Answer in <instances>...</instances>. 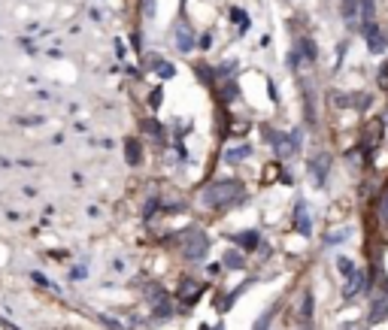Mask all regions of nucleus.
Segmentation results:
<instances>
[{"mask_svg": "<svg viewBox=\"0 0 388 330\" xmlns=\"http://www.w3.org/2000/svg\"><path fill=\"white\" fill-rule=\"evenodd\" d=\"M327 167H331V158L327 155H316L313 161H309V176H313V182L316 185H324V179H327Z\"/></svg>", "mask_w": 388, "mask_h": 330, "instance_id": "nucleus-5", "label": "nucleus"}, {"mask_svg": "<svg viewBox=\"0 0 388 330\" xmlns=\"http://www.w3.org/2000/svg\"><path fill=\"white\" fill-rule=\"evenodd\" d=\"M249 155H252V146H240V149H230L225 158L230 161V164H237V161H246Z\"/></svg>", "mask_w": 388, "mask_h": 330, "instance_id": "nucleus-13", "label": "nucleus"}, {"mask_svg": "<svg viewBox=\"0 0 388 330\" xmlns=\"http://www.w3.org/2000/svg\"><path fill=\"white\" fill-rule=\"evenodd\" d=\"M125 158H128L130 167L140 164V158H143V149H140V139H128L125 142Z\"/></svg>", "mask_w": 388, "mask_h": 330, "instance_id": "nucleus-11", "label": "nucleus"}, {"mask_svg": "<svg viewBox=\"0 0 388 330\" xmlns=\"http://www.w3.org/2000/svg\"><path fill=\"white\" fill-rule=\"evenodd\" d=\"M225 264L230 266V270H240V266H243V255H240L237 249H230V252L225 255Z\"/></svg>", "mask_w": 388, "mask_h": 330, "instance_id": "nucleus-16", "label": "nucleus"}, {"mask_svg": "<svg viewBox=\"0 0 388 330\" xmlns=\"http://www.w3.org/2000/svg\"><path fill=\"white\" fill-rule=\"evenodd\" d=\"M382 218L388 221V191H385V197H382Z\"/></svg>", "mask_w": 388, "mask_h": 330, "instance_id": "nucleus-26", "label": "nucleus"}, {"mask_svg": "<svg viewBox=\"0 0 388 330\" xmlns=\"http://www.w3.org/2000/svg\"><path fill=\"white\" fill-rule=\"evenodd\" d=\"M294 224H297V231L303 233V236L313 233V224H309V215H306V206H303V203H297V218H294Z\"/></svg>", "mask_w": 388, "mask_h": 330, "instance_id": "nucleus-10", "label": "nucleus"}, {"mask_svg": "<svg viewBox=\"0 0 388 330\" xmlns=\"http://www.w3.org/2000/svg\"><path fill=\"white\" fill-rule=\"evenodd\" d=\"M337 266H340V273H343V276H352V273H355V264H352L349 258H340Z\"/></svg>", "mask_w": 388, "mask_h": 330, "instance_id": "nucleus-17", "label": "nucleus"}, {"mask_svg": "<svg viewBox=\"0 0 388 330\" xmlns=\"http://www.w3.org/2000/svg\"><path fill=\"white\" fill-rule=\"evenodd\" d=\"M385 318H388V297L373 300V306H370V321L379 324V321H385Z\"/></svg>", "mask_w": 388, "mask_h": 330, "instance_id": "nucleus-9", "label": "nucleus"}, {"mask_svg": "<svg viewBox=\"0 0 388 330\" xmlns=\"http://www.w3.org/2000/svg\"><path fill=\"white\" fill-rule=\"evenodd\" d=\"M270 318H273V312H264V315L258 318V324H255V330H264L267 324H270Z\"/></svg>", "mask_w": 388, "mask_h": 330, "instance_id": "nucleus-21", "label": "nucleus"}, {"mask_svg": "<svg viewBox=\"0 0 388 330\" xmlns=\"http://www.w3.org/2000/svg\"><path fill=\"white\" fill-rule=\"evenodd\" d=\"M230 18L237 22V28H240V31H249V15H246L243 9H230Z\"/></svg>", "mask_w": 388, "mask_h": 330, "instance_id": "nucleus-15", "label": "nucleus"}, {"mask_svg": "<svg viewBox=\"0 0 388 330\" xmlns=\"http://www.w3.org/2000/svg\"><path fill=\"white\" fill-rule=\"evenodd\" d=\"M258 231H243V233H237V236H234V242H237V245H240V249H255V245H258Z\"/></svg>", "mask_w": 388, "mask_h": 330, "instance_id": "nucleus-12", "label": "nucleus"}, {"mask_svg": "<svg viewBox=\"0 0 388 330\" xmlns=\"http://www.w3.org/2000/svg\"><path fill=\"white\" fill-rule=\"evenodd\" d=\"M146 64L155 67V73H158L161 79H170V76H176V67L170 64V61H164V58H158V55H149V58H146Z\"/></svg>", "mask_w": 388, "mask_h": 330, "instance_id": "nucleus-8", "label": "nucleus"}, {"mask_svg": "<svg viewBox=\"0 0 388 330\" xmlns=\"http://www.w3.org/2000/svg\"><path fill=\"white\" fill-rule=\"evenodd\" d=\"M146 131H149V133H155V136H158V133H161V128H158L155 121H146Z\"/></svg>", "mask_w": 388, "mask_h": 330, "instance_id": "nucleus-24", "label": "nucleus"}, {"mask_svg": "<svg viewBox=\"0 0 388 330\" xmlns=\"http://www.w3.org/2000/svg\"><path fill=\"white\" fill-rule=\"evenodd\" d=\"M243 200V185L237 179H222V182H212L206 191H203V203L212 206V209H227L234 203Z\"/></svg>", "mask_w": 388, "mask_h": 330, "instance_id": "nucleus-1", "label": "nucleus"}, {"mask_svg": "<svg viewBox=\"0 0 388 330\" xmlns=\"http://www.w3.org/2000/svg\"><path fill=\"white\" fill-rule=\"evenodd\" d=\"M376 82H379V88H382V91H388V61L382 64V70H379V76H376Z\"/></svg>", "mask_w": 388, "mask_h": 330, "instance_id": "nucleus-18", "label": "nucleus"}, {"mask_svg": "<svg viewBox=\"0 0 388 330\" xmlns=\"http://www.w3.org/2000/svg\"><path fill=\"white\" fill-rule=\"evenodd\" d=\"M200 330H209V327H200ZM219 330H222V327H219Z\"/></svg>", "mask_w": 388, "mask_h": 330, "instance_id": "nucleus-28", "label": "nucleus"}, {"mask_svg": "<svg viewBox=\"0 0 388 330\" xmlns=\"http://www.w3.org/2000/svg\"><path fill=\"white\" fill-rule=\"evenodd\" d=\"M206 252H209V239H206V233L191 231L188 233V239H185V258H188V261H203Z\"/></svg>", "mask_w": 388, "mask_h": 330, "instance_id": "nucleus-3", "label": "nucleus"}, {"mask_svg": "<svg viewBox=\"0 0 388 330\" xmlns=\"http://www.w3.org/2000/svg\"><path fill=\"white\" fill-rule=\"evenodd\" d=\"M343 236H346V233H334V236H327V245H337V242H343Z\"/></svg>", "mask_w": 388, "mask_h": 330, "instance_id": "nucleus-23", "label": "nucleus"}, {"mask_svg": "<svg viewBox=\"0 0 388 330\" xmlns=\"http://www.w3.org/2000/svg\"><path fill=\"white\" fill-rule=\"evenodd\" d=\"M173 33H176V46H179L182 52H191V49H194V31H191V25H188V22H179Z\"/></svg>", "mask_w": 388, "mask_h": 330, "instance_id": "nucleus-6", "label": "nucleus"}, {"mask_svg": "<svg viewBox=\"0 0 388 330\" xmlns=\"http://www.w3.org/2000/svg\"><path fill=\"white\" fill-rule=\"evenodd\" d=\"M376 15V3L373 0H343V18L349 28H364L370 25Z\"/></svg>", "mask_w": 388, "mask_h": 330, "instance_id": "nucleus-2", "label": "nucleus"}, {"mask_svg": "<svg viewBox=\"0 0 388 330\" xmlns=\"http://www.w3.org/2000/svg\"><path fill=\"white\" fill-rule=\"evenodd\" d=\"M125 52H128V49H125V43L119 39V43H115V55H119V58H125Z\"/></svg>", "mask_w": 388, "mask_h": 330, "instance_id": "nucleus-25", "label": "nucleus"}, {"mask_svg": "<svg viewBox=\"0 0 388 330\" xmlns=\"http://www.w3.org/2000/svg\"><path fill=\"white\" fill-rule=\"evenodd\" d=\"M313 315V294L306 291V297H303V318H309Z\"/></svg>", "mask_w": 388, "mask_h": 330, "instance_id": "nucleus-20", "label": "nucleus"}, {"mask_svg": "<svg viewBox=\"0 0 388 330\" xmlns=\"http://www.w3.org/2000/svg\"><path fill=\"white\" fill-rule=\"evenodd\" d=\"M222 97H225V100H234V97H237V85H225Z\"/></svg>", "mask_w": 388, "mask_h": 330, "instance_id": "nucleus-22", "label": "nucleus"}, {"mask_svg": "<svg viewBox=\"0 0 388 330\" xmlns=\"http://www.w3.org/2000/svg\"><path fill=\"white\" fill-rule=\"evenodd\" d=\"M364 36H367V49L373 52V55H379V52H385V33L376 28V22H370V25H364L361 28Z\"/></svg>", "mask_w": 388, "mask_h": 330, "instance_id": "nucleus-4", "label": "nucleus"}, {"mask_svg": "<svg viewBox=\"0 0 388 330\" xmlns=\"http://www.w3.org/2000/svg\"><path fill=\"white\" fill-rule=\"evenodd\" d=\"M152 106H161V91H152Z\"/></svg>", "mask_w": 388, "mask_h": 330, "instance_id": "nucleus-27", "label": "nucleus"}, {"mask_svg": "<svg viewBox=\"0 0 388 330\" xmlns=\"http://www.w3.org/2000/svg\"><path fill=\"white\" fill-rule=\"evenodd\" d=\"M297 52H300L306 61H316V46H313V39H300V43H297Z\"/></svg>", "mask_w": 388, "mask_h": 330, "instance_id": "nucleus-14", "label": "nucleus"}, {"mask_svg": "<svg viewBox=\"0 0 388 330\" xmlns=\"http://www.w3.org/2000/svg\"><path fill=\"white\" fill-rule=\"evenodd\" d=\"M364 285H367V276H364L361 270H355V273L349 276V282H346L343 294H346V297H355V294H361V291H364Z\"/></svg>", "mask_w": 388, "mask_h": 330, "instance_id": "nucleus-7", "label": "nucleus"}, {"mask_svg": "<svg viewBox=\"0 0 388 330\" xmlns=\"http://www.w3.org/2000/svg\"><path fill=\"white\" fill-rule=\"evenodd\" d=\"M230 70H234V61H227V64H222L219 70H216V79H225V76H230Z\"/></svg>", "mask_w": 388, "mask_h": 330, "instance_id": "nucleus-19", "label": "nucleus"}]
</instances>
